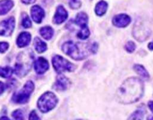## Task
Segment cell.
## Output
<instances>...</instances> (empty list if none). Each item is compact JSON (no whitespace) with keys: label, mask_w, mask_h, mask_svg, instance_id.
<instances>
[{"label":"cell","mask_w":153,"mask_h":120,"mask_svg":"<svg viewBox=\"0 0 153 120\" xmlns=\"http://www.w3.org/2000/svg\"><path fill=\"white\" fill-rule=\"evenodd\" d=\"M130 22H131L130 16L127 14H125L116 15L112 20L114 25L117 27H120V28L127 26L130 23Z\"/></svg>","instance_id":"cell-8"},{"label":"cell","mask_w":153,"mask_h":120,"mask_svg":"<svg viewBox=\"0 0 153 120\" xmlns=\"http://www.w3.org/2000/svg\"><path fill=\"white\" fill-rule=\"evenodd\" d=\"M13 74V69L10 67L1 68L0 67V76L4 78H8Z\"/></svg>","instance_id":"cell-19"},{"label":"cell","mask_w":153,"mask_h":120,"mask_svg":"<svg viewBox=\"0 0 153 120\" xmlns=\"http://www.w3.org/2000/svg\"><path fill=\"white\" fill-rule=\"evenodd\" d=\"M58 103V98L51 92L44 93L39 98L37 101V106L42 112H47L53 109Z\"/></svg>","instance_id":"cell-3"},{"label":"cell","mask_w":153,"mask_h":120,"mask_svg":"<svg viewBox=\"0 0 153 120\" xmlns=\"http://www.w3.org/2000/svg\"><path fill=\"white\" fill-rule=\"evenodd\" d=\"M108 9V3L105 1H100L97 4L95 12L98 16H102L105 14Z\"/></svg>","instance_id":"cell-15"},{"label":"cell","mask_w":153,"mask_h":120,"mask_svg":"<svg viewBox=\"0 0 153 120\" xmlns=\"http://www.w3.org/2000/svg\"><path fill=\"white\" fill-rule=\"evenodd\" d=\"M148 46H149V48L151 50H153V42L149 43V45H148Z\"/></svg>","instance_id":"cell-30"},{"label":"cell","mask_w":153,"mask_h":120,"mask_svg":"<svg viewBox=\"0 0 153 120\" xmlns=\"http://www.w3.org/2000/svg\"><path fill=\"white\" fill-rule=\"evenodd\" d=\"M13 2L11 0H1L0 1V15L6 14L13 8Z\"/></svg>","instance_id":"cell-14"},{"label":"cell","mask_w":153,"mask_h":120,"mask_svg":"<svg viewBox=\"0 0 153 120\" xmlns=\"http://www.w3.org/2000/svg\"><path fill=\"white\" fill-rule=\"evenodd\" d=\"M34 47L37 52H43L47 49V45L45 42L40 40L39 38H36L34 39Z\"/></svg>","instance_id":"cell-17"},{"label":"cell","mask_w":153,"mask_h":120,"mask_svg":"<svg viewBox=\"0 0 153 120\" xmlns=\"http://www.w3.org/2000/svg\"><path fill=\"white\" fill-rule=\"evenodd\" d=\"M97 48L98 46L96 43L89 45L76 44L73 41H67L62 45L63 52L76 60H82L86 58L89 55V52L95 53Z\"/></svg>","instance_id":"cell-2"},{"label":"cell","mask_w":153,"mask_h":120,"mask_svg":"<svg viewBox=\"0 0 153 120\" xmlns=\"http://www.w3.org/2000/svg\"><path fill=\"white\" fill-rule=\"evenodd\" d=\"M15 26V20L13 17L3 20L0 22V35L10 36L13 32Z\"/></svg>","instance_id":"cell-7"},{"label":"cell","mask_w":153,"mask_h":120,"mask_svg":"<svg viewBox=\"0 0 153 120\" xmlns=\"http://www.w3.org/2000/svg\"><path fill=\"white\" fill-rule=\"evenodd\" d=\"M31 34L27 32H22L17 38L16 40V44L19 47H24L26 46L27 45L29 44L30 41H31Z\"/></svg>","instance_id":"cell-13"},{"label":"cell","mask_w":153,"mask_h":120,"mask_svg":"<svg viewBox=\"0 0 153 120\" xmlns=\"http://www.w3.org/2000/svg\"><path fill=\"white\" fill-rule=\"evenodd\" d=\"M79 120H81V119H79Z\"/></svg>","instance_id":"cell-33"},{"label":"cell","mask_w":153,"mask_h":120,"mask_svg":"<svg viewBox=\"0 0 153 120\" xmlns=\"http://www.w3.org/2000/svg\"><path fill=\"white\" fill-rule=\"evenodd\" d=\"M70 81L68 78L65 77L63 75H60L58 76L53 86V88L56 91H65L70 87Z\"/></svg>","instance_id":"cell-9"},{"label":"cell","mask_w":153,"mask_h":120,"mask_svg":"<svg viewBox=\"0 0 153 120\" xmlns=\"http://www.w3.org/2000/svg\"><path fill=\"white\" fill-rule=\"evenodd\" d=\"M0 120H10V119H9L7 117L3 116V117H1V118H0Z\"/></svg>","instance_id":"cell-31"},{"label":"cell","mask_w":153,"mask_h":120,"mask_svg":"<svg viewBox=\"0 0 153 120\" xmlns=\"http://www.w3.org/2000/svg\"><path fill=\"white\" fill-rule=\"evenodd\" d=\"M28 120H40V118H39L38 115L37 114L36 111L33 110V111H31V113H30Z\"/></svg>","instance_id":"cell-25"},{"label":"cell","mask_w":153,"mask_h":120,"mask_svg":"<svg viewBox=\"0 0 153 120\" xmlns=\"http://www.w3.org/2000/svg\"><path fill=\"white\" fill-rule=\"evenodd\" d=\"M36 0H22V2L25 4H31V3H34Z\"/></svg>","instance_id":"cell-28"},{"label":"cell","mask_w":153,"mask_h":120,"mask_svg":"<svg viewBox=\"0 0 153 120\" xmlns=\"http://www.w3.org/2000/svg\"><path fill=\"white\" fill-rule=\"evenodd\" d=\"M143 115H144V112L142 110H137L131 114L128 120H142L143 118Z\"/></svg>","instance_id":"cell-20"},{"label":"cell","mask_w":153,"mask_h":120,"mask_svg":"<svg viewBox=\"0 0 153 120\" xmlns=\"http://www.w3.org/2000/svg\"><path fill=\"white\" fill-rule=\"evenodd\" d=\"M34 66L35 72L38 74H42L45 73L49 69L48 61L43 57H39L37 60H35Z\"/></svg>","instance_id":"cell-10"},{"label":"cell","mask_w":153,"mask_h":120,"mask_svg":"<svg viewBox=\"0 0 153 120\" xmlns=\"http://www.w3.org/2000/svg\"><path fill=\"white\" fill-rule=\"evenodd\" d=\"M52 64L58 73L64 71H73L76 69V65L65 59L61 56H55L52 58Z\"/></svg>","instance_id":"cell-5"},{"label":"cell","mask_w":153,"mask_h":120,"mask_svg":"<svg viewBox=\"0 0 153 120\" xmlns=\"http://www.w3.org/2000/svg\"><path fill=\"white\" fill-rule=\"evenodd\" d=\"M67 16H68V13L66 9L62 5H60L57 8L53 21L55 24H61L67 20Z\"/></svg>","instance_id":"cell-12"},{"label":"cell","mask_w":153,"mask_h":120,"mask_svg":"<svg viewBox=\"0 0 153 120\" xmlns=\"http://www.w3.org/2000/svg\"><path fill=\"white\" fill-rule=\"evenodd\" d=\"M148 105H149V109H150L151 110H152V112H153V101H149Z\"/></svg>","instance_id":"cell-29"},{"label":"cell","mask_w":153,"mask_h":120,"mask_svg":"<svg viewBox=\"0 0 153 120\" xmlns=\"http://www.w3.org/2000/svg\"><path fill=\"white\" fill-rule=\"evenodd\" d=\"M12 117L13 120H24L23 112L21 110H16L12 113Z\"/></svg>","instance_id":"cell-21"},{"label":"cell","mask_w":153,"mask_h":120,"mask_svg":"<svg viewBox=\"0 0 153 120\" xmlns=\"http://www.w3.org/2000/svg\"><path fill=\"white\" fill-rule=\"evenodd\" d=\"M69 5L73 9H78L82 5L81 0H69Z\"/></svg>","instance_id":"cell-23"},{"label":"cell","mask_w":153,"mask_h":120,"mask_svg":"<svg viewBox=\"0 0 153 120\" xmlns=\"http://www.w3.org/2000/svg\"><path fill=\"white\" fill-rule=\"evenodd\" d=\"M34 84L32 81L29 80L25 84L23 88L16 92L12 98V100L16 104H25L28 102L30 95L33 92Z\"/></svg>","instance_id":"cell-4"},{"label":"cell","mask_w":153,"mask_h":120,"mask_svg":"<svg viewBox=\"0 0 153 120\" xmlns=\"http://www.w3.org/2000/svg\"><path fill=\"white\" fill-rule=\"evenodd\" d=\"M22 25L24 28H30L31 27V20L29 19L28 16L25 14H23V17L22 20Z\"/></svg>","instance_id":"cell-22"},{"label":"cell","mask_w":153,"mask_h":120,"mask_svg":"<svg viewBox=\"0 0 153 120\" xmlns=\"http://www.w3.org/2000/svg\"><path fill=\"white\" fill-rule=\"evenodd\" d=\"M53 29L50 26H44L40 29V34L46 40H49L53 36Z\"/></svg>","instance_id":"cell-16"},{"label":"cell","mask_w":153,"mask_h":120,"mask_svg":"<svg viewBox=\"0 0 153 120\" xmlns=\"http://www.w3.org/2000/svg\"><path fill=\"white\" fill-rule=\"evenodd\" d=\"M143 94V84L140 79H127L117 92V98L120 103L130 104L137 101Z\"/></svg>","instance_id":"cell-1"},{"label":"cell","mask_w":153,"mask_h":120,"mask_svg":"<svg viewBox=\"0 0 153 120\" xmlns=\"http://www.w3.org/2000/svg\"><path fill=\"white\" fill-rule=\"evenodd\" d=\"M148 120H153V116H149L148 118Z\"/></svg>","instance_id":"cell-32"},{"label":"cell","mask_w":153,"mask_h":120,"mask_svg":"<svg viewBox=\"0 0 153 120\" xmlns=\"http://www.w3.org/2000/svg\"><path fill=\"white\" fill-rule=\"evenodd\" d=\"M31 14L33 20L37 23H40L44 17L45 12L40 6L34 5L31 8Z\"/></svg>","instance_id":"cell-11"},{"label":"cell","mask_w":153,"mask_h":120,"mask_svg":"<svg viewBox=\"0 0 153 120\" xmlns=\"http://www.w3.org/2000/svg\"><path fill=\"white\" fill-rule=\"evenodd\" d=\"M4 84L2 82L0 81V94L4 92Z\"/></svg>","instance_id":"cell-27"},{"label":"cell","mask_w":153,"mask_h":120,"mask_svg":"<svg viewBox=\"0 0 153 120\" xmlns=\"http://www.w3.org/2000/svg\"><path fill=\"white\" fill-rule=\"evenodd\" d=\"M135 47H136L135 44L132 41H128V43L126 44V46H125L126 50L128 52H134V50H135Z\"/></svg>","instance_id":"cell-24"},{"label":"cell","mask_w":153,"mask_h":120,"mask_svg":"<svg viewBox=\"0 0 153 120\" xmlns=\"http://www.w3.org/2000/svg\"><path fill=\"white\" fill-rule=\"evenodd\" d=\"M88 16L85 12H80L77 14L76 19V23L80 26L81 30L77 34L78 38L82 40H85L90 35L89 28L88 27Z\"/></svg>","instance_id":"cell-6"},{"label":"cell","mask_w":153,"mask_h":120,"mask_svg":"<svg viewBox=\"0 0 153 120\" xmlns=\"http://www.w3.org/2000/svg\"><path fill=\"white\" fill-rule=\"evenodd\" d=\"M8 44L6 42H1L0 43V52H4L8 48Z\"/></svg>","instance_id":"cell-26"},{"label":"cell","mask_w":153,"mask_h":120,"mask_svg":"<svg viewBox=\"0 0 153 120\" xmlns=\"http://www.w3.org/2000/svg\"><path fill=\"white\" fill-rule=\"evenodd\" d=\"M134 69L137 74H138L140 76H141L142 77H143L144 79H149V75L148 74L147 70L145 69V68L143 65H140V64H135L134 66Z\"/></svg>","instance_id":"cell-18"}]
</instances>
